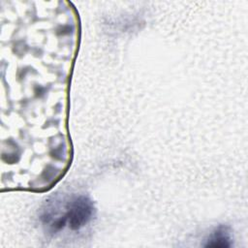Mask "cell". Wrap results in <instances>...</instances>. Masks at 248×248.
<instances>
[{
  "instance_id": "7a4b0ae2",
  "label": "cell",
  "mask_w": 248,
  "mask_h": 248,
  "mask_svg": "<svg viewBox=\"0 0 248 248\" xmlns=\"http://www.w3.org/2000/svg\"><path fill=\"white\" fill-rule=\"evenodd\" d=\"M206 247H229L231 246L230 231L226 226H219L210 234L205 244Z\"/></svg>"
},
{
  "instance_id": "6da1fadb",
  "label": "cell",
  "mask_w": 248,
  "mask_h": 248,
  "mask_svg": "<svg viewBox=\"0 0 248 248\" xmlns=\"http://www.w3.org/2000/svg\"><path fill=\"white\" fill-rule=\"evenodd\" d=\"M93 211V202L84 195L73 197L66 202V204H64L67 225L73 231L84 227L91 220Z\"/></svg>"
}]
</instances>
